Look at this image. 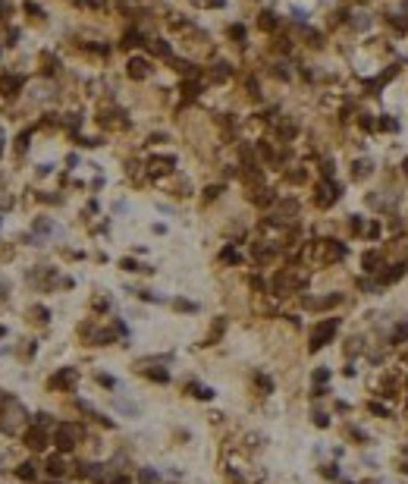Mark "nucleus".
<instances>
[{
    "label": "nucleus",
    "mask_w": 408,
    "mask_h": 484,
    "mask_svg": "<svg viewBox=\"0 0 408 484\" xmlns=\"http://www.w3.org/2000/svg\"><path fill=\"white\" fill-rule=\"evenodd\" d=\"M361 126H364V129H374L377 120H374V117H361Z\"/></svg>",
    "instance_id": "nucleus-26"
},
{
    "label": "nucleus",
    "mask_w": 408,
    "mask_h": 484,
    "mask_svg": "<svg viewBox=\"0 0 408 484\" xmlns=\"http://www.w3.org/2000/svg\"><path fill=\"white\" fill-rule=\"evenodd\" d=\"M402 170H405V176H408V157H405V161H402Z\"/></svg>",
    "instance_id": "nucleus-30"
},
{
    "label": "nucleus",
    "mask_w": 408,
    "mask_h": 484,
    "mask_svg": "<svg viewBox=\"0 0 408 484\" xmlns=\"http://www.w3.org/2000/svg\"><path fill=\"white\" fill-rule=\"evenodd\" d=\"M339 330V321L336 317H326V321H320L317 327H314V334H311V352H317V349H324L326 343L333 340V334Z\"/></svg>",
    "instance_id": "nucleus-1"
},
{
    "label": "nucleus",
    "mask_w": 408,
    "mask_h": 484,
    "mask_svg": "<svg viewBox=\"0 0 408 484\" xmlns=\"http://www.w3.org/2000/svg\"><path fill=\"white\" fill-rule=\"evenodd\" d=\"M19 478L32 481V478H35V466H32V462H22V466H19Z\"/></svg>",
    "instance_id": "nucleus-15"
},
{
    "label": "nucleus",
    "mask_w": 408,
    "mask_h": 484,
    "mask_svg": "<svg viewBox=\"0 0 408 484\" xmlns=\"http://www.w3.org/2000/svg\"><path fill=\"white\" fill-rule=\"evenodd\" d=\"M98 381H101L104 387H116V381H113V377H107V374H101V377H98Z\"/></svg>",
    "instance_id": "nucleus-28"
},
{
    "label": "nucleus",
    "mask_w": 408,
    "mask_h": 484,
    "mask_svg": "<svg viewBox=\"0 0 408 484\" xmlns=\"http://www.w3.org/2000/svg\"><path fill=\"white\" fill-rule=\"evenodd\" d=\"M380 126H383L386 132H392V129H399V123L392 120V117H386V120H380Z\"/></svg>",
    "instance_id": "nucleus-23"
},
{
    "label": "nucleus",
    "mask_w": 408,
    "mask_h": 484,
    "mask_svg": "<svg viewBox=\"0 0 408 484\" xmlns=\"http://www.w3.org/2000/svg\"><path fill=\"white\" fill-rule=\"evenodd\" d=\"M377 264H380V255H377V251H367V255H364V270H367V274H377Z\"/></svg>",
    "instance_id": "nucleus-12"
},
{
    "label": "nucleus",
    "mask_w": 408,
    "mask_h": 484,
    "mask_svg": "<svg viewBox=\"0 0 408 484\" xmlns=\"http://www.w3.org/2000/svg\"><path fill=\"white\" fill-rule=\"evenodd\" d=\"M402 274H405V267H402V264H392L390 270H383V274H380V283H392V280H399Z\"/></svg>",
    "instance_id": "nucleus-10"
},
{
    "label": "nucleus",
    "mask_w": 408,
    "mask_h": 484,
    "mask_svg": "<svg viewBox=\"0 0 408 484\" xmlns=\"http://www.w3.org/2000/svg\"><path fill=\"white\" fill-rule=\"evenodd\" d=\"M326 377H330V371H326V368H317V371H314V381H317V384H324Z\"/></svg>",
    "instance_id": "nucleus-24"
},
{
    "label": "nucleus",
    "mask_w": 408,
    "mask_h": 484,
    "mask_svg": "<svg viewBox=\"0 0 408 484\" xmlns=\"http://www.w3.org/2000/svg\"><path fill=\"white\" fill-rule=\"evenodd\" d=\"M148 72H151L148 60H142V57H132V60H129V76L132 79H145Z\"/></svg>",
    "instance_id": "nucleus-7"
},
{
    "label": "nucleus",
    "mask_w": 408,
    "mask_h": 484,
    "mask_svg": "<svg viewBox=\"0 0 408 484\" xmlns=\"http://www.w3.org/2000/svg\"><path fill=\"white\" fill-rule=\"evenodd\" d=\"M25 443H29L32 450H44V431H41V428L29 431V434H25Z\"/></svg>",
    "instance_id": "nucleus-8"
},
{
    "label": "nucleus",
    "mask_w": 408,
    "mask_h": 484,
    "mask_svg": "<svg viewBox=\"0 0 408 484\" xmlns=\"http://www.w3.org/2000/svg\"><path fill=\"white\" fill-rule=\"evenodd\" d=\"M211 79H213V82H223V79H229V63H213Z\"/></svg>",
    "instance_id": "nucleus-11"
},
{
    "label": "nucleus",
    "mask_w": 408,
    "mask_h": 484,
    "mask_svg": "<svg viewBox=\"0 0 408 484\" xmlns=\"http://www.w3.org/2000/svg\"><path fill=\"white\" fill-rule=\"evenodd\" d=\"M189 390L198 396V400H211V396H213V390L211 387H201V384H189Z\"/></svg>",
    "instance_id": "nucleus-13"
},
{
    "label": "nucleus",
    "mask_w": 408,
    "mask_h": 484,
    "mask_svg": "<svg viewBox=\"0 0 408 484\" xmlns=\"http://www.w3.org/2000/svg\"><path fill=\"white\" fill-rule=\"evenodd\" d=\"M48 472L53 475V478H60V475L66 472V462H63V456H50V459H48Z\"/></svg>",
    "instance_id": "nucleus-9"
},
{
    "label": "nucleus",
    "mask_w": 408,
    "mask_h": 484,
    "mask_svg": "<svg viewBox=\"0 0 408 484\" xmlns=\"http://www.w3.org/2000/svg\"><path fill=\"white\" fill-rule=\"evenodd\" d=\"M22 418H25V412H22V406H19V402H13V415L6 412V421H3V428L10 431H19V424H22Z\"/></svg>",
    "instance_id": "nucleus-6"
},
{
    "label": "nucleus",
    "mask_w": 408,
    "mask_h": 484,
    "mask_svg": "<svg viewBox=\"0 0 408 484\" xmlns=\"http://www.w3.org/2000/svg\"><path fill=\"white\" fill-rule=\"evenodd\" d=\"M320 249H324V261H339V258L345 255V245L343 242H333V239H324V242H320Z\"/></svg>",
    "instance_id": "nucleus-4"
},
{
    "label": "nucleus",
    "mask_w": 408,
    "mask_h": 484,
    "mask_svg": "<svg viewBox=\"0 0 408 484\" xmlns=\"http://www.w3.org/2000/svg\"><path fill=\"white\" fill-rule=\"evenodd\" d=\"M336 198H339V185H336V183L326 180V183H320V185H317V195H314V201H317L320 208H330Z\"/></svg>",
    "instance_id": "nucleus-3"
},
{
    "label": "nucleus",
    "mask_w": 408,
    "mask_h": 484,
    "mask_svg": "<svg viewBox=\"0 0 408 484\" xmlns=\"http://www.w3.org/2000/svg\"><path fill=\"white\" fill-rule=\"evenodd\" d=\"M79 381V374L72 368H63V371H57V374L50 377V387H72V384Z\"/></svg>",
    "instance_id": "nucleus-5"
},
{
    "label": "nucleus",
    "mask_w": 408,
    "mask_h": 484,
    "mask_svg": "<svg viewBox=\"0 0 408 484\" xmlns=\"http://www.w3.org/2000/svg\"><path fill=\"white\" fill-rule=\"evenodd\" d=\"M138 481H142V484H157V472H151V468H142V472H138Z\"/></svg>",
    "instance_id": "nucleus-16"
},
{
    "label": "nucleus",
    "mask_w": 408,
    "mask_h": 484,
    "mask_svg": "<svg viewBox=\"0 0 408 484\" xmlns=\"http://www.w3.org/2000/svg\"><path fill=\"white\" fill-rule=\"evenodd\" d=\"M148 377H151V381H160V384L170 381V374H166V371H148Z\"/></svg>",
    "instance_id": "nucleus-22"
},
{
    "label": "nucleus",
    "mask_w": 408,
    "mask_h": 484,
    "mask_svg": "<svg viewBox=\"0 0 408 484\" xmlns=\"http://www.w3.org/2000/svg\"><path fill=\"white\" fill-rule=\"evenodd\" d=\"M19 85H22V79H3V91L6 95H16L13 88H19Z\"/></svg>",
    "instance_id": "nucleus-18"
},
{
    "label": "nucleus",
    "mask_w": 408,
    "mask_h": 484,
    "mask_svg": "<svg viewBox=\"0 0 408 484\" xmlns=\"http://www.w3.org/2000/svg\"><path fill=\"white\" fill-rule=\"evenodd\" d=\"M223 327H226L223 321H217V324H213V330H211V334H207V343H213V340H217V336L223 334Z\"/></svg>",
    "instance_id": "nucleus-20"
},
{
    "label": "nucleus",
    "mask_w": 408,
    "mask_h": 484,
    "mask_svg": "<svg viewBox=\"0 0 408 484\" xmlns=\"http://www.w3.org/2000/svg\"><path fill=\"white\" fill-rule=\"evenodd\" d=\"M229 35H232V38H239V41H242V38H245V29H242V25H232V29H229Z\"/></svg>",
    "instance_id": "nucleus-25"
},
{
    "label": "nucleus",
    "mask_w": 408,
    "mask_h": 484,
    "mask_svg": "<svg viewBox=\"0 0 408 484\" xmlns=\"http://www.w3.org/2000/svg\"><path fill=\"white\" fill-rule=\"evenodd\" d=\"M79 437H82V428H79V424H60V428H57V447H60V453H69V450L79 443Z\"/></svg>",
    "instance_id": "nucleus-2"
},
{
    "label": "nucleus",
    "mask_w": 408,
    "mask_h": 484,
    "mask_svg": "<svg viewBox=\"0 0 408 484\" xmlns=\"http://www.w3.org/2000/svg\"><path fill=\"white\" fill-rule=\"evenodd\" d=\"M405 13H408V0H405Z\"/></svg>",
    "instance_id": "nucleus-31"
},
{
    "label": "nucleus",
    "mask_w": 408,
    "mask_h": 484,
    "mask_svg": "<svg viewBox=\"0 0 408 484\" xmlns=\"http://www.w3.org/2000/svg\"><path fill=\"white\" fill-rule=\"evenodd\" d=\"M0 336H3V327H0Z\"/></svg>",
    "instance_id": "nucleus-32"
},
{
    "label": "nucleus",
    "mask_w": 408,
    "mask_h": 484,
    "mask_svg": "<svg viewBox=\"0 0 408 484\" xmlns=\"http://www.w3.org/2000/svg\"><path fill=\"white\" fill-rule=\"evenodd\" d=\"M176 308H179V311H195V305H192V302H182V299H179V302H176Z\"/></svg>",
    "instance_id": "nucleus-27"
},
{
    "label": "nucleus",
    "mask_w": 408,
    "mask_h": 484,
    "mask_svg": "<svg viewBox=\"0 0 408 484\" xmlns=\"http://www.w3.org/2000/svg\"><path fill=\"white\" fill-rule=\"evenodd\" d=\"M220 258H223V261H229V264H239V261H242V255H239L236 249H223V255H220Z\"/></svg>",
    "instance_id": "nucleus-17"
},
{
    "label": "nucleus",
    "mask_w": 408,
    "mask_h": 484,
    "mask_svg": "<svg viewBox=\"0 0 408 484\" xmlns=\"http://www.w3.org/2000/svg\"><path fill=\"white\" fill-rule=\"evenodd\" d=\"M261 29H267V32H273V29H277V16H273L270 10H267V13H261Z\"/></svg>",
    "instance_id": "nucleus-14"
},
{
    "label": "nucleus",
    "mask_w": 408,
    "mask_h": 484,
    "mask_svg": "<svg viewBox=\"0 0 408 484\" xmlns=\"http://www.w3.org/2000/svg\"><path fill=\"white\" fill-rule=\"evenodd\" d=\"M392 340H408V324H399V327L392 330Z\"/></svg>",
    "instance_id": "nucleus-21"
},
{
    "label": "nucleus",
    "mask_w": 408,
    "mask_h": 484,
    "mask_svg": "<svg viewBox=\"0 0 408 484\" xmlns=\"http://www.w3.org/2000/svg\"><path fill=\"white\" fill-rule=\"evenodd\" d=\"M113 484H129V478H116V481H113Z\"/></svg>",
    "instance_id": "nucleus-29"
},
{
    "label": "nucleus",
    "mask_w": 408,
    "mask_h": 484,
    "mask_svg": "<svg viewBox=\"0 0 408 484\" xmlns=\"http://www.w3.org/2000/svg\"><path fill=\"white\" fill-rule=\"evenodd\" d=\"M151 50H154V54H160V57H166V54H170V44H166V41H154Z\"/></svg>",
    "instance_id": "nucleus-19"
}]
</instances>
